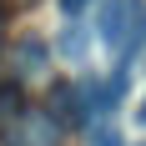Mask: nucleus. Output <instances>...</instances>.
Listing matches in <instances>:
<instances>
[{
	"instance_id": "nucleus-1",
	"label": "nucleus",
	"mask_w": 146,
	"mask_h": 146,
	"mask_svg": "<svg viewBox=\"0 0 146 146\" xmlns=\"http://www.w3.org/2000/svg\"><path fill=\"white\" fill-rule=\"evenodd\" d=\"M50 66V40L45 35H20V40L10 45V71L15 76H35Z\"/></svg>"
},
{
	"instance_id": "nucleus-2",
	"label": "nucleus",
	"mask_w": 146,
	"mask_h": 146,
	"mask_svg": "<svg viewBox=\"0 0 146 146\" xmlns=\"http://www.w3.org/2000/svg\"><path fill=\"white\" fill-rule=\"evenodd\" d=\"M60 50H66V56H86V25H66Z\"/></svg>"
},
{
	"instance_id": "nucleus-3",
	"label": "nucleus",
	"mask_w": 146,
	"mask_h": 146,
	"mask_svg": "<svg viewBox=\"0 0 146 146\" xmlns=\"http://www.w3.org/2000/svg\"><path fill=\"white\" fill-rule=\"evenodd\" d=\"M91 5H96V0H60V15H71V20H76V15L91 10Z\"/></svg>"
},
{
	"instance_id": "nucleus-4",
	"label": "nucleus",
	"mask_w": 146,
	"mask_h": 146,
	"mask_svg": "<svg viewBox=\"0 0 146 146\" xmlns=\"http://www.w3.org/2000/svg\"><path fill=\"white\" fill-rule=\"evenodd\" d=\"M96 146H121V141H116V131H106V126H96Z\"/></svg>"
},
{
	"instance_id": "nucleus-5",
	"label": "nucleus",
	"mask_w": 146,
	"mask_h": 146,
	"mask_svg": "<svg viewBox=\"0 0 146 146\" xmlns=\"http://www.w3.org/2000/svg\"><path fill=\"white\" fill-rule=\"evenodd\" d=\"M5 10H10V0H0V20H5Z\"/></svg>"
},
{
	"instance_id": "nucleus-6",
	"label": "nucleus",
	"mask_w": 146,
	"mask_h": 146,
	"mask_svg": "<svg viewBox=\"0 0 146 146\" xmlns=\"http://www.w3.org/2000/svg\"><path fill=\"white\" fill-rule=\"evenodd\" d=\"M136 146H146V141H136Z\"/></svg>"
}]
</instances>
